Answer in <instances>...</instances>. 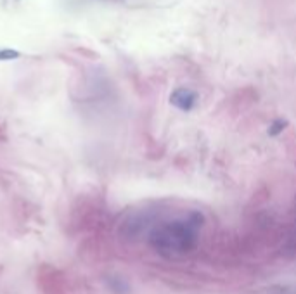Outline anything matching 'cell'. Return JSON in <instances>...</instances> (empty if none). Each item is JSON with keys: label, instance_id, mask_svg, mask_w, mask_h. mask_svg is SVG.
I'll return each mask as SVG.
<instances>
[{"label": "cell", "instance_id": "1", "mask_svg": "<svg viewBox=\"0 0 296 294\" xmlns=\"http://www.w3.org/2000/svg\"><path fill=\"white\" fill-rule=\"evenodd\" d=\"M204 216L197 211L161 222L151 230L149 246L165 258H178L189 253L199 242V230Z\"/></svg>", "mask_w": 296, "mask_h": 294}, {"label": "cell", "instance_id": "2", "mask_svg": "<svg viewBox=\"0 0 296 294\" xmlns=\"http://www.w3.org/2000/svg\"><path fill=\"white\" fill-rule=\"evenodd\" d=\"M170 102L175 106L177 109L184 111V113H189V111L194 108L196 102H197V95L194 90H191V88H177V90L172 92V95H170Z\"/></svg>", "mask_w": 296, "mask_h": 294}, {"label": "cell", "instance_id": "3", "mask_svg": "<svg viewBox=\"0 0 296 294\" xmlns=\"http://www.w3.org/2000/svg\"><path fill=\"white\" fill-rule=\"evenodd\" d=\"M286 127H288V121H286V119H274L270 123V127H268V135L277 137L279 133L286 130Z\"/></svg>", "mask_w": 296, "mask_h": 294}, {"label": "cell", "instance_id": "4", "mask_svg": "<svg viewBox=\"0 0 296 294\" xmlns=\"http://www.w3.org/2000/svg\"><path fill=\"white\" fill-rule=\"evenodd\" d=\"M19 56V51H16V48H0V61H12Z\"/></svg>", "mask_w": 296, "mask_h": 294}]
</instances>
